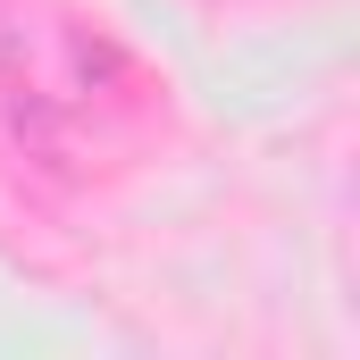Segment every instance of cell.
I'll use <instances>...</instances> for the list:
<instances>
[{"instance_id": "2", "label": "cell", "mask_w": 360, "mask_h": 360, "mask_svg": "<svg viewBox=\"0 0 360 360\" xmlns=\"http://www.w3.org/2000/svg\"><path fill=\"white\" fill-rule=\"evenodd\" d=\"M17 76H25V25L0 17V84H17Z\"/></svg>"}, {"instance_id": "1", "label": "cell", "mask_w": 360, "mask_h": 360, "mask_svg": "<svg viewBox=\"0 0 360 360\" xmlns=\"http://www.w3.org/2000/svg\"><path fill=\"white\" fill-rule=\"evenodd\" d=\"M0 109H8V134L25 143V160H42V168H59V176L76 168V143H68V117H59V109H51L42 92L25 84V76H17V84L0 92Z\"/></svg>"}]
</instances>
